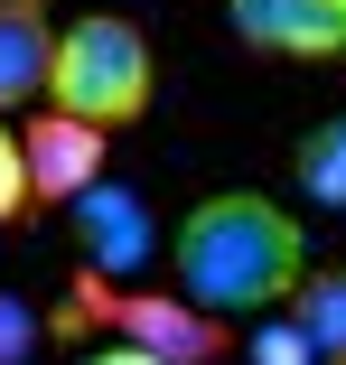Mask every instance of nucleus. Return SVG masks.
Listing matches in <instances>:
<instances>
[{
    "mask_svg": "<svg viewBox=\"0 0 346 365\" xmlns=\"http://www.w3.org/2000/svg\"><path fill=\"white\" fill-rule=\"evenodd\" d=\"M75 365H159V356H141V346H122V337H112V346H85Z\"/></svg>",
    "mask_w": 346,
    "mask_h": 365,
    "instance_id": "nucleus-13",
    "label": "nucleus"
},
{
    "mask_svg": "<svg viewBox=\"0 0 346 365\" xmlns=\"http://www.w3.org/2000/svg\"><path fill=\"white\" fill-rule=\"evenodd\" d=\"M112 328L122 346H141L159 365H225L234 356V328L216 309H196L187 290H131V281H94L75 272V309H56V337H75V328Z\"/></svg>",
    "mask_w": 346,
    "mask_h": 365,
    "instance_id": "nucleus-3",
    "label": "nucleus"
},
{
    "mask_svg": "<svg viewBox=\"0 0 346 365\" xmlns=\"http://www.w3.org/2000/svg\"><path fill=\"white\" fill-rule=\"evenodd\" d=\"M47 66H56V19H47V0H0V113L47 103Z\"/></svg>",
    "mask_w": 346,
    "mask_h": 365,
    "instance_id": "nucleus-7",
    "label": "nucleus"
},
{
    "mask_svg": "<svg viewBox=\"0 0 346 365\" xmlns=\"http://www.w3.org/2000/svg\"><path fill=\"white\" fill-rule=\"evenodd\" d=\"M169 272H178L187 300L216 309V319H281L318 262H309V225H300L281 197L216 187V197H196V206L178 215Z\"/></svg>",
    "mask_w": 346,
    "mask_h": 365,
    "instance_id": "nucleus-1",
    "label": "nucleus"
},
{
    "mask_svg": "<svg viewBox=\"0 0 346 365\" xmlns=\"http://www.w3.org/2000/svg\"><path fill=\"white\" fill-rule=\"evenodd\" d=\"M225 29H234L253 56L337 66V56H346V0H225Z\"/></svg>",
    "mask_w": 346,
    "mask_h": 365,
    "instance_id": "nucleus-4",
    "label": "nucleus"
},
{
    "mask_svg": "<svg viewBox=\"0 0 346 365\" xmlns=\"http://www.w3.org/2000/svg\"><path fill=\"white\" fill-rule=\"evenodd\" d=\"M290 169H300V197H309V206H346V113H327V122L300 140Z\"/></svg>",
    "mask_w": 346,
    "mask_h": 365,
    "instance_id": "nucleus-9",
    "label": "nucleus"
},
{
    "mask_svg": "<svg viewBox=\"0 0 346 365\" xmlns=\"http://www.w3.org/2000/svg\"><path fill=\"white\" fill-rule=\"evenodd\" d=\"M75 253H85V272L94 281H131L150 253H159V225H150V206H141V187H85L75 197Z\"/></svg>",
    "mask_w": 346,
    "mask_h": 365,
    "instance_id": "nucleus-5",
    "label": "nucleus"
},
{
    "mask_svg": "<svg viewBox=\"0 0 346 365\" xmlns=\"http://www.w3.org/2000/svg\"><path fill=\"white\" fill-rule=\"evenodd\" d=\"M290 319L309 328L318 365H346V262H327V272H309V281H300V300H290Z\"/></svg>",
    "mask_w": 346,
    "mask_h": 365,
    "instance_id": "nucleus-8",
    "label": "nucleus"
},
{
    "mask_svg": "<svg viewBox=\"0 0 346 365\" xmlns=\"http://www.w3.org/2000/svg\"><path fill=\"white\" fill-rule=\"evenodd\" d=\"M19 150H28V187H38V206H75L85 187H103L112 131H94V122H75V113H47V103H38V122L19 131Z\"/></svg>",
    "mask_w": 346,
    "mask_h": 365,
    "instance_id": "nucleus-6",
    "label": "nucleus"
},
{
    "mask_svg": "<svg viewBox=\"0 0 346 365\" xmlns=\"http://www.w3.org/2000/svg\"><path fill=\"white\" fill-rule=\"evenodd\" d=\"M47 337H56V319L38 300H19V290H0V365H38Z\"/></svg>",
    "mask_w": 346,
    "mask_h": 365,
    "instance_id": "nucleus-10",
    "label": "nucleus"
},
{
    "mask_svg": "<svg viewBox=\"0 0 346 365\" xmlns=\"http://www.w3.org/2000/svg\"><path fill=\"white\" fill-rule=\"evenodd\" d=\"M253 365H318V346H309V328L281 309V319H262V328H253Z\"/></svg>",
    "mask_w": 346,
    "mask_h": 365,
    "instance_id": "nucleus-11",
    "label": "nucleus"
},
{
    "mask_svg": "<svg viewBox=\"0 0 346 365\" xmlns=\"http://www.w3.org/2000/svg\"><path fill=\"white\" fill-rule=\"evenodd\" d=\"M159 103V56L122 10H85L56 29V66H47V113H75L94 131H131Z\"/></svg>",
    "mask_w": 346,
    "mask_h": 365,
    "instance_id": "nucleus-2",
    "label": "nucleus"
},
{
    "mask_svg": "<svg viewBox=\"0 0 346 365\" xmlns=\"http://www.w3.org/2000/svg\"><path fill=\"white\" fill-rule=\"evenodd\" d=\"M28 206H38V187H28V150H19V131L0 122V225H19Z\"/></svg>",
    "mask_w": 346,
    "mask_h": 365,
    "instance_id": "nucleus-12",
    "label": "nucleus"
}]
</instances>
